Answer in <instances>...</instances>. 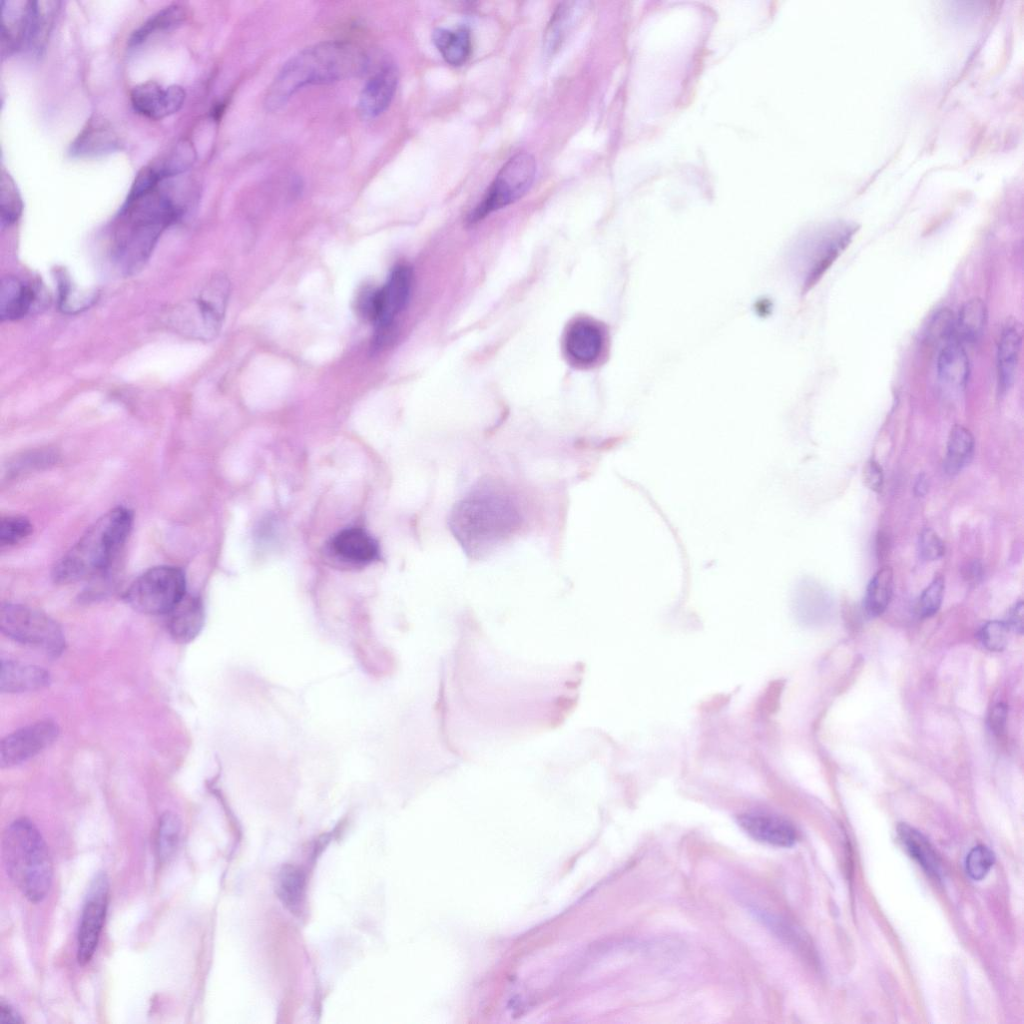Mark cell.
I'll return each instance as SVG.
<instances>
[{
    "instance_id": "6da1fadb",
    "label": "cell",
    "mask_w": 1024,
    "mask_h": 1024,
    "mask_svg": "<svg viewBox=\"0 0 1024 1024\" xmlns=\"http://www.w3.org/2000/svg\"><path fill=\"white\" fill-rule=\"evenodd\" d=\"M170 179L141 192L129 193L111 229V255L124 274L140 270L163 232L184 213Z\"/></svg>"
},
{
    "instance_id": "7a4b0ae2",
    "label": "cell",
    "mask_w": 1024,
    "mask_h": 1024,
    "mask_svg": "<svg viewBox=\"0 0 1024 1024\" xmlns=\"http://www.w3.org/2000/svg\"><path fill=\"white\" fill-rule=\"evenodd\" d=\"M522 516L513 496L493 482L479 483L452 508L448 526L470 558H480L510 538Z\"/></svg>"
},
{
    "instance_id": "3957f363",
    "label": "cell",
    "mask_w": 1024,
    "mask_h": 1024,
    "mask_svg": "<svg viewBox=\"0 0 1024 1024\" xmlns=\"http://www.w3.org/2000/svg\"><path fill=\"white\" fill-rule=\"evenodd\" d=\"M368 64L365 54L346 42H322L308 47L284 64L269 86L265 105L278 110L299 89L327 84L357 75Z\"/></svg>"
},
{
    "instance_id": "277c9868",
    "label": "cell",
    "mask_w": 1024,
    "mask_h": 1024,
    "mask_svg": "<svg viewBox=\"0 0 1024 1024\" xmlns=\"http://www.w3.org/2000/svg\"><path fill=\"white\" fill-rule=\"evenodd\" d=\"M132 524L130 509L117 506L107 511L57 561L53 580L67 584L103 573L127 540Z\"/></svg>"
},
{
    "instance_id": "5b68a950",
    "label": "cell",
    "mask_w": 1024,
    "mask_h": 1024,
    "mask_svg": "<svg viewBox=\"0 0 1024 1024\" xmlns=\"http://www.w3.org/2000/svg\"><path fill=\"white\" fill-rule=\"evenodd\" d=\"M2 860L14 886L30 902L47 896L53 876L52 861L44 838L27 818L14 820L2 836Z\"/></svg>"
},
{
    "instance_id": "8992f818",
    "label": "cell",
    "mask_w": 1024,
    "mask_h": 1024,
    "mask_svg": "<svg viewBox=\"0 0 1024 1024\" xmlns=\"http://www.w3.org/2000/svg\"><path fill=\"white\" fill-rule=\"evenodd\" d=\"M230 293L226 276L217 274L201 289L198 296L174 314L177 330L191 338L212 340L219 333Z\"/></svg>"
},
{
    "instance_id": "52a82bcc",
    "label": "cell",
    "mask_w": 1024,
    "mask_h": 1024,
    "mask_svg": "<svg viewBox=\"0 0 1024 1024\" xmlns=\"http://www.w3.org/2000/svg\"><path fill=\"white\" fill-rule=\"evenodd\" d=\"M1 631L11 639L57 657L65 647L61 627L50 616L26 605L6 603L0 609Z\"/></svg>"
},
{
    "instance_id": "ba28073f",
    "label": "cell",
    "mask_w": 1024,
    "mask_h": 1024,
    "mask_svg": "<svg viewBox=\"0 0 1024 1024\" xmlns=\"http://www.w3.org/2000/svg\"><path fill=\"white\" fill-rule=\"evenodd\" d=\"M186 595L183 570L175 566H156L143 572L124 593L134 610L150 615L167 614Z\"/></svg>"
},
{
    "instance_id": "9c48e42d",
    "label": "cell",
    "mask_w": 1024,
    "mask_h": 1024,
    "mask_svg": "<svg viewBox=\"0 0 1024 1024\" xmlns=\"http://www.w3.org/2000/svg\"><path fill=\"white\" fill-rule=\"evenodd\" d=\"M536 175L534 157L526 152L512 156L499 170L484 197L468 216L470 223L482 220L520 198L530 189Z\"/></svg>"
},
{
    "instance_id": "30bf717a",
    "label": "cell",
    "mask_w": 1024,
    "mask_h": 1024,
    "mask_svg": "<svg viewBox=\"0 0 1024 1024\" xmlns=\"http://www.w3.org/2000/svg\"><path fill=\"white\" fill-rule=\"evenodd\" d=\"M412 278L409 266L398 265L384 286L379 289H364L360 294L358 309L364 317L374 323L378 340L406 307L411 293Z\"/></svg>"
},
{
    "instance_id": "8fae6325",
    "label": "cell",
    "mask_w": 1024,
    "mask_h": 1024,
    "mask_svg": "<svg viewBox=\"0 0 1024 1024\" xmlns=\"http://www.w3.org/2000/svg\"><path fill=\"white\" fill-rule=\"evenodd\" d=\"M109 882L105 873L92 881L82 910L77 935V961L89 963L98 945L108 906Z\"/></svg>"
},
{
    "instance_id": "7c38bea8",
    "label": "cell",
    "mask_w": 1024,
    "mask_h": 1024,
    "mask_svg": "<svg viewBox=\"0 0 1024 1024\" xmlns=\"http://www.w3.org/2000/svg\"><path fill=\"white\" fill-rule=\"evenodd\" d=\"M58 733L57 723L44 719L7 735L0 745L1 767L9 768L27 761L50 746Z\"/></svg>"
},
{
    "instance_id": "4fadbf2b",
    "label": "cell",
    "mask_w": 1024,
    "mask_h": 1024,
    "mask_svg": "<svg viewBox=\"0 0 1024 1024\" xmlns=\"http://www.w3.org/2000/svg\"><path fill=\"white\" fill-rule=\"evenodd\" d=\"M1 55L29 48L35 19V1L1 2Z\"/></svg>"
},
{
    "instance_id": "5bb4252c",
    "label": "cell",
    "mask_w": 1024,
    "mask_h": 1024,
    "mask_svg": "<svg viewBox=\"0 0 1024 1024\" xmlns=\"http://www.w3.org/2000/svg\"><path fill=\"white\" fill-rule=\"evenodd\" d=\"M130 99L134 110L151 119H162L177 112L185 100V90L179 85L162 87L146 81L133 87Z\"/></svg>"
},
{
    "instance_id": "9a60e30c",
    "label": "cell",
    "mask_w": 1024,
    "mask_h": 1024,
    "mask_svg": "<svg viewBox=\"0 0 1024 1024\" xmlns=\"http://www.w3.org/2000/svg\"><path fill=\"white\" fill-rule=\"evenodd\" d=\"M738 823L753 839L772 846L790 847L797 840L795 827L777 815L748 812L738 817Z\"/></svg>"
},
{
    "instance_id": "2e32d148",
    "label": "cell",
    "mask_w": 1024,
    "mask_h": 1024,
    "mask_svg": "<svg viewBox=\"0 0 1024 1024\" xmlns=\"http://www.w3.org/2000/svg\"><path fill=\"white\" fill-rule=\"evenodd\" d=\"M398 83L396 67L385 62L365 84L359 97L358 111L365 119L375 118L390 105Z\"/></svg>"
},
{
    "instance_id": "e0dca14e",
    "label": "cell",
    "mask_w": 1024,
    "mask_h": 1024,
    "mask_svg": "<svg viewBox=\"0 0 1024 1024\" xmlns=\"http://www.w3.org/2000/svg\"><path fill=\"white\" fill-rule=\"evenodd\" d=\"M119 144L118 135L110 123L94 117L71 144L70 154L78 157L103 155L118 149Z\"/></svg>"
},
{
    "instance_id": "ac0fdd59",
    "label": "cell",
    "mask_w": 1024,
    "mask_h": 1024,
    "mask_svg": "<svg viewBox=\"0 0 1024 1024\" xmlns=\"http://www.w3.org/2000/svg\"><path fill=\"white\" fill-rule=\"evenodd\" d=\"M166 615L169 633L180 643L192 641L204 624L201 600L187 593Z\"/></svg>"
},
{
    "instance_id": "d6986e66",
    "label": "cell",
    "mask_w": 1024,
    "mask_h": 1024,
    "mask_svg": "<svg viewBox=\"0 0 1024 1024\" xmlns=\"http://www.w3.org/2000/svg\"><path fill=\"white\" fill-rule=\"evenodd\" d=\"M568 355L581 364L596 361L604 346L601 328L589 320H578L572 324L565 340Z\"/></svg>"
},
{
    "instance_id": "ffe728a7",
    "label": "cell",
    "mask_w": 1024,
    "mask_h": 1024,
    "mask_svg": "<svg viewBox=\"0 0 1024 1024\" xmlns=\"http://www.w3.org/2000/svg\"><path fill=\"white\" fill-rule=\"evenodd\" d=\"M37 291L30 284L14 276L2 279L0 290V319L13 321L32 312L37 305Z\"/></svg>"
},
{
    "instance_id": "44dd1931",
    "label": "cell",
    "mask_w": 1024,
    "mask_h": 1024,
    "mask_svg": "<svg viewBox=\"0 0 1024 1024\" xmlns=\"http://www.w3.org/2000/svg\"><path fill=\"white\" fill-rule=\"evenodd\" d=\"M51 682L49 672L42 667L17 661H2L0 690L2 693H22L41 690Z\"/></svg>"
},
{
    "instance_id": "7402d4cb",
    "label": "cell",
    "mask_w": 1024,
    "mask_h": 1024,
    "mask_svg": "<svg viewBox=\"0 0 1024 1024\" xmlns=\"http://www.w3.org/2000/svg\"><path fill=\"white\" fill-rule=\"evenodd\" d=\"M332 549L341 559L356 564L370 563L379 556L377 542L359 528L339 532L332 540Z\"/></svg>"
},
{
    "instance_id": "603a6c76",
    "label": "cell",
    "mask_w": 1024,
    "mask_h": 1024,
    "mask_svg": "<svg viewBox=\"0 0 1024 1024\" xmlns=\"http://www.w3.org/2000/svg\"><path fill=\"white\" fill-rule=\"evenodd\" d=\"M1022 345L1021 332L1016 326H1006L997 347V379L1002 393L1015 382Z\"/></svg>"
},
{
    "instance_id": "cb8c5ba5",
    "label": "cell",
    "mask_w": 1024,
    "mask_h": 1024,
    "mask_svg": "<svg viewBox=\"0 0 1024 1024\" xmlns=\"http://www.w3.org/2000/svg\"><path fill=\"white\" fill-rule=\"evenodd\" d=\"M969 360L963 345L956 340L943 345L937 358L940 382L953 389H964L969 379Z\"/></svg>"
},
{
    "instance_id": "d4e9b609",
    "label": "cell",
    "mask_w": 1024,
    "mask_h": 1024,
    "mask_svg": "<svg viewBox=\"0 0 1024 1024\" xmlns=\"http://www.w3.org/2000/svg\"><path fill=\"white\" fill-rule=\"evenodd\" d=\"M432 39L444 60L450 65L460 66L471 55V36L469 30L465 27L436 29L433 32Z\"/></svg>"
},
{
    "instance_id": "484cf974",
    "label": "cell",
    "mask_w": 1024,
    "mask_h": 1024,
    "mask_svg": "<svg viewBox=\"0 0 1024 1024\" xmlns=\"http://www.w3.org/2000/svg\"><path fill=\"white\" fill-rule=\"evenodd\" d=\"M987 321L985 303L974 298L967 301L955 318V340L961 343H975L982 335Z\"/></svg>"
},
{
    "instance_id": "4316f807",
    "label": "cell",
    "mask_w": 1024,
    "mask_h": 1024,
    "mask_svg": "<svg viewBox=\"0 0 1024 1024\" xmlns=\"http://www.w3.org/2000/svg\"><path fill=\"white\" fill-rule=\"evenodd\" d=\"M186 12L178 4L169 5L152 15L137 30L130 39V46H137L145 42L151 35L173 29L179 26L185 19Z\"/></svg>"
},
{
    "instance_id": "83f0119b",
    "label": "cell",
    "mask_w": 1024,
    "mask_h": 1024,
    "mask_svg": "<svg viewBox=\"0 0 1024 1024\" xmlns=\"http://www.w3.org/2000/svg\"><path fill=\"white\" fill-rule=\"evenodd\" d=\"M974 438L971 432L961 426L955 425L948 437L947 452L944 467L948 474H956L966 466L973 455Z\"/></svg>"
},
{
    "instance_id": "f1b7e54d",
    "label": "cell",
    "mask_w": 1024,
    "mask_h": 1024,
    "mask_svg": "<svg viewBox=\"0 0 1024 1024\" xmlns=\"http://www.w3.org/2000/svg\"><path fill=\"white\" fill-rule=\"evenodd\" d=\"M898 834L905 849L927 873L938 876L939 862L927 839L916 829L907 825L898 826Z\"/></svg>"
},
{
    "instance_id": "f546056e",
    "label": "cell",
    "mask_w": 1024,
    "mask_h": 1024,
    "mask_svg": "<svg viewBox=\"0 0 1024 1024\" xmlns=\"http://www.w3.org/2000/svg\"><path fill=\"white\" fill-rule=\"evenodd\" d=\"M305 878L303 872L293 866L285 865L279 871L276 881V894L283 905L295 911L302 903Z\"/></svg>"
},
{
    "instance_id": "4dcf8cb0",
    "label": "cell",
    "mask_w": 1024,
    "mask_h": 1024,
    "mask_svg": "<svg viewBox=\"0 0 1024 1024\" xmlns=\"http://www.w3.org/2000/svg\"><path fill=\"white\" fill-rule=\"evenodd\" d=\"M893 590V572L883 567L871 579L865 596V608L871 616L882 614L887 608Z\"/></svg>"
},
{
    "instance_id": "1f68e13d",
    "label": "cell",
    "mask_w": 1024,
    "mask_h": 1024,
    "mask_svg": "<svg viewBox=\"0 0 1024 1024\" xmlns=\"http://www.w3.org/2000/svg\"><path fill=\"white\" fill-rule=\"evenodd\" d=\"M181 834L179 817L172 812H165L159 819L156 850L162 863L169 861L175 854Z\"/></svg>"
},
{
    "instance_id": "d6a6232c",
    "label": "cell",
    "mask_w": 1024,
    "mask_h": 1024,
    "mask_svg": "<svg viewBox=\"0 0 1024 1024\" xmlns=\"http://www.w3.org/2000/svg\"><path fill=\"white\" fill-rule=\"evenodd\" d=\"M23 202L12 177L4 170L0 179V224L1 228L14 224L21 216Z\"/></svg>"
},
{
    "instance_id": "836d02e7",
    "label": "cell",
    "mask_w": 1024,
    "mask_h": 1024,
    "mask_svg": "<svg viewBox=\"0 0 1024 1024\" xmlns=\"http://www.w3.org/2000/svg\"><path fill=\"white\" fill-rule=\"evenodd\" d=\"M58 304L65 313H76L87 309L96 300V292L80 291L63 271L57 274Z\"/></svg>"
},
{
    "instance_id": "e575fe53",
    "label": "cell",
    "mask_w": 1024,
    "mask_h": 1024,
    "mask_svg": "<svg viewBox=\"0 0 1024 1024\" xmlns=\"http://www.w3.org/2000/svg\"><path fill=\"white\" fill-rule=\"evenodd\" d=\"M926 338L931 343L942 344L955 340V317L948 309H941L931 318Z\"/></svg>"
},
{
    "instance_id": "d590c367",
    "label": "cell",
    "mask_w": 1024,
    "mask_h": 1024,
    "mask_svg": "<svg viewBox=\"0 0 1024 1024\" xmlns=\"http://www.w3.org/2000/svg\"><path fill=\"white\" fill-rule=\"evenodd\" d=\"M33 530L29 519L20 515H7L1 518V547L13 546L27 538Z\"/></svg>"
},
{
    "instance_id": "8d00e7d4",
    "label": "cell",
    "mask_w": 1024,
    "mask_h": 1024,
    "mask_svg": "<svg viewBox=\"0 0 1024 1024\" xmlns=\"http://www.w3.org/2000/svg\"><path fill=\"white\" fill-rule=\"evenodd\" d=\"M994 860V853L988 847L977 845L967 855L966 872L973 880H981L993 866Z\"/></svg>"
},
{
    "instance_id": "74e56055",
    "label": "cell",
    "mask_w": 1024,
    "mask_h": 1024,
    "mask_svg": "<svg viewBox=\"0 0 1024 1024\" xmlns=\"http://www.w3.org/2000/svg\"><path fill=\"white\" fill-rule=\"evenodd\" d=\"M1009 628L1003 621H989L979 631L982 645L990 651H1002L1008 642Z\"/></svg>"
},
{
    "instance_id": "f35d334b",
    "label": "cell",
    "mask_w": 1024,
    "mask_h": 1024,
    "mask_svg": "<svg viewBox=\"0 0 1024 1024\" xmlns=\"http://www.w3.org/2000/svg\"><path fill=\"white\" fill-rule=\"evenodd\" d=\"M944 594V579L937 576L922 592L917 603V612L921 617H929L935 614L942 602Z\"/></svg>"
},
{
    "instance_id": "ab89813d",
    "label": "cell",
    "mask_w": 1024,
    "mask_h": 1024,
    "mask_svg": "<svg viewBox=\"0 0 1024 1024\" xmlns=\"http://www.w3.org/2000/svg\"><path fill=\"white\" fill-rule=\"evenodd\" d=\"M572 3H565V6L560 5L557 9L551 24L549 25V31L547 35V41L549 49H554L558 46L559 42L562 41L566 30L569 29L571 24L570 17L573 15L574 7Z\"/></svg>"
},
{
    "instance_id": "60d3db41",
    "label": "cell",
    "mask_w": 1024,
    "mask_h": 1024,
    "mask_svg": "<svg viewBox=\"0 0 1024 1024\" xmlns=\"http://www.w3.org/2000/svg\"><path fill=\"white\" fill-rule=\"evenodd\" d=\"M918 546L921 557L928 561L939 559L945 551L942 540L929 528L921 532Z\"/></svg>"
},
{
    "instance_id": "b9f144b4",
    "label": "cell",
    "mask_w": 1024,
    "mask_h": 1024,
    "mask_svg": "<svg viewBox=\"0 0 1024 1024\" xmlns=\"http://www.w3.org/2000/svg\"><path fill=\"white\" fill-rule=\"evenodd\" d=\"M863 481L872 491L879 492L883 485V471L875 460H869L863 468Z\"/></svg>"
},
{
    "instance_id": "7bdbcfd3",
    "label": "cell",
    "mask_w": 1024,
    "mask_h": 1024,
    "mask_svg": "<svg viewBox=\"0 0 1024 1024\" xmlns=\"http://www.w3.org/2000/svg\"><path fill=\"white\" fill-rule=\"evenodd\" d=\"M1007 718V706L1003 703L995 705L989 717V725L995 734H1001L1004 730Z\"/></svg>"
},
{
    "instance_id": "ee69618b",
    "label": "cell",
    "mask_w": 1024,
    "mask_h": 1024,
    "mask_svg": "<svg viewBox=\"0 0 1024 1024\" xmlns=\"http://www.w3.org/2000/svg\"><path fill=\"white\" fill-rule=\"evenodd\" d=\"M1009 630H1013L1017 633H1022L1024 629V606L1023 602L1020 601L1014 605L1008 614L1007 621L1005 622Z\"/></svg>"
},
{
    "instance_id": "f6af8a7d",
    "label": "cell",
    "mask_w": 1024,
    "mask_h": 1024,
    "mask_svg": "<svg viewBox=\"0 0 1024 1024\" xmlns=\"http://www.w3.org/2000/svg\"><path fill=\"white\" fill-rule=\"evenodd\" d=\"M23 1023V1019L20 1014L11 1006L9 1003L1 1000L0 1002V1024H18Z\"/></svg>"
},
{
    "instance_id": "bcb514c9",
    "label": "cell",
    "mask_w": 1024,
    "mask_h": 1024,
    "mask_svg": "<svg viewBox=\"0 0 1024 1024\" xmlns=\"http://www.w3.org/2000/svg\"><path fill=\"white\" fill-rule=\"evenodd\" d=\"M928 490L927 478L924 475L919 476L915 484V493L918 496H923Z\"/></svg>"
}]
</instances>
